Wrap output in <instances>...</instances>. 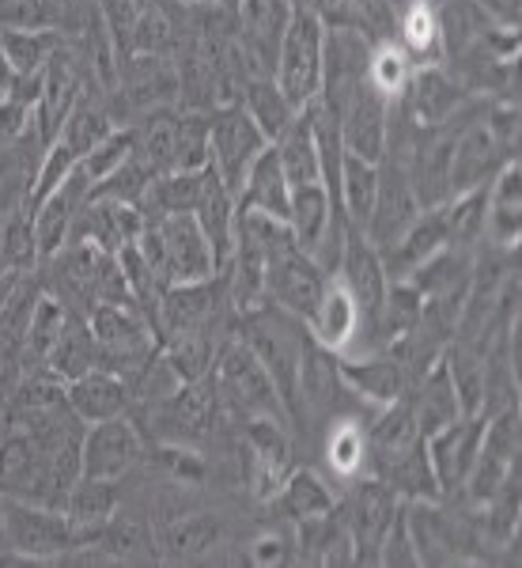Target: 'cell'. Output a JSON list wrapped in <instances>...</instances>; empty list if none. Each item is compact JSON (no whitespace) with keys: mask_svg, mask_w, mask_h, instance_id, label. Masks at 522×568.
<instances>
[{"mask_svg":"<svg viewBox=\"0 0 522 568\" xmlns=\"http://www.w3.org/2000/svg\"><path fill=\"white\" fill-rule=\"evenodd\" d=\"M323 50H326L323 16L310 4H296L277 50V69H273V80H277V88L288 95V103L296 110H304L318 99V88H323Z\"/></svg>","mask_w":522,"mask_h":568,"instance_id":"obj_1","label":"cell"},{"mask_svg":"<svg viewBox=\"0 0 522 568\" xmlns=\"http://www.w3.org/2000/svg\"><path fill=\"white\" fill-rule=\"evenodd\" d=\"M0 516H4V549L20 561H53L84 542V535L61 508L0 497Z\"/></svg>","mask_w":522,"mask_h":568,"instance_id":"obj_2","label":"cell"},{"mask_svg":"<svg viewBox=\"0 0 522 568\" xmlns=\"http://www.w3.org/2000/svg\"><path fill=\"white\" fill-rule=\"evenodd\" d=\"M326 284L329 277L318 270V262L291 240L288 224H280L269 243V262H265V300L307 323L323 300Z\"/></svg>","mask_w":522,"mask_h":568,"instance_id":"obj_3","label":"cell"},{"mask_svg":"<svg viewBox=\"0 0 522 568\" xmlns=\"http://www.w3.org/2000/svg\"><path fill=\"white\" fill-rule=\"evenodd\" d=\"M216 394L224 406H232L243 417H288L277 387H273L269 372L246 342H232L216 349Z\"/></svg>","mask_w":522,"mask_h":568,"instance_id":"obj_4","label":"cell"},{"mask_svg":"<svg viewBox=\"0 0 522 568\" xmlns=\"http://www.w3.org/2000/svg\"><path fill=\"white\" fill-rule=\"evenodd\" d=\"M269 149L265 133L254 125V118L235 103L213 110V152H208V168L227 182L232 194H239L246 171L258 155Z\"/></svg>","mask_w":522,"mask_h":568,"instance_id":"obj_5","label":"cell"},{"mask_svg":"<svg viewBox=\"0 0 522 568\" xmlns=\"http://www.w3.org/2000/svg\"><path fill=\"white\" fill-rule=\"evenodd\" d=\"M149 220V216H144ZM160 235L163 246V273L167 284H190V281H208L219 273L216 254L208 246L205 232L194 220V213H171V216H155L149 220Z\"/></svg>","mask_w":522,"mask_h":568,"instance_id":"obj_6","label":"cell"},{"mask_svg":"<svg viewBox=\"0 0 522 568\" xmlns=\"http://www.w3.org/2000/svg\"><path fill=\"white\" fill-rule=\"evenodd\" d=\"M368 58L371 39L360 34L356 27H326V50H323V88H318V103L329 114H341V106L352 99V91L368 80Z\"/></svg>","mask_w":522,"mask_h":568,"instance_id":"obj_7","label":"cell"},{"mask_svg":"<svg viewBox=\"0 0 522 568\" xmlns=\"http://www.w3.org/2000/svg\"><path fill=\"white\" fill-rule=\"evenodd\" d=\"M356 493L345 508V524L352 530V542H356V565H379V549L382 538L393 524V516L401 511L406 497L390 489L387 481L379 478H356Z\"/></svg>","mask_w":522,"mask_h":568,"instance_id":"obj_8","label":"cell"},{"mask_svg":"<svg viewBox=\"0 0 522 568\" xmlns=\"http://www.w3.org/2000/svg\"><path fill=\"white\" fill-rule=\"evenodd\" d=\"M481 433H484V414L458 417V420H451V425L436 428L432 436H424L428 466H432L439 497L462 493V485H465V478H470L473 463H478Z\"/></svg>","mask_w":522,"mask_h":568,"instance_id":"obj_9","label":"cell"},{"mask_svg":"<svg viewBox=\"0 0 522 568\" xmlns=\"http://www.w3.org/2000/svg\"><path fill=\"white\" fill-rule=\"evenodd\" d=\"M390 99L375 91L368 80L352 91V99L337 114V130H341V144L348 155L368 163H382L390 136Z\"/></svg>","mask_w":522,"mask_h":568,"instance_id":"obj_10","label":"cell"},{"mask_svg":"<svg viewBox=\"0 0 522 568\" xmlns=\"http://www.w3.org/2000/svg\"><path fill=\"white\" fill-rule=\"evenodd\" d=\"M337 281L348 288V296L356 300V311H360V323L368 334H375V323L382 315V304H387V270H382V258L379 251L364 240V232H348L345 240V254H341V265L334 273Z\"/></svg>","mask_w":522,"mask_h":568,"instance_id":"obj_11","label":"cell"},{"mask_svg":"<svg viewBox=\"0 0 522 568\" xmlns=\"http://www.w3.org/2000/svg\"><path fill=\"white\" fill-rule=\"evenodd\" d=\"M141 459H144V439L125 414L88 425V433H84V474L88 478L122 481Z\"/></svg>","mask_w":522,"mask_h":568,"instance_id":"obj_12","label":"cell"},{"mask_svg":"<svg viewBox=\"0 0 522 568\" xmlns=\"http://www.w3.org/2000/svg\"><path fill=\"white\" fill-rule=\"evenodd\" d=\"M420 213V201L409 186V175L393 155H382L379 163V194H375V209H371V220L364 227V240H368L375 251L398 240L409 224L417 220Z\"/></svg>","mask_w":522,"mask_h":568,"instance_id":"obj_13","label":"cell"},{"mask_svg":"<svg viewBox=\"0 0 522 568\" xmlns=\"http://www.w3.org/2000/svg\"><path fill=\"white\" fill-rule=\"evenodd\" d=\"M88 197H91V182L76 163V171H72L58 190H50L39 205H31V224H34V240H39L42 262L53 258V254L69 243L72 227H76V216L84 213Z\"/></svg>","mask_w":522,"mask_h":568,"instance_id":"obj_14","label":"cell"},{"mask_svg":"<svg viewBox=\"0 0 522 568\" xmlns=\"http://www.w3.org/2000/svg\"><path fill=\"white\" fill-rule=\"evenodd\" d=\"M393 103H401V114L409 122L428 130V125H443L447 118H454L458 110L470 103V95H465V88L458 84L451 72H443L439 65H420L413 69L406 91Z\"/></svg>","mask_w":522,"mask_h":568,"instance_id":"obj_15","label":"cell"},{"mask_svg":"<svg viewBox=\"0 0 522 568\" xmlns=\"http://www.w3.org/2000/svg\"><path fill=\"white\" fill-rule=\"evenodd\" d=\"M443 246H447L443 213H439V209H420L417 220L398 235V240L379 246V258H382V270H387V281H409L420 265L432 258V254L443 251Z\"/></svg>","mask_w":522,"mask_h":568,"instance_id":"obj_16","label":"cell"},{"mask_svg":"<svg viewBox=\"0 0 522 568\" xmlns=\"http://www.w3.org/2000/svg\"><path fill=\"white\" fill-rule=\"evenodd\" d=\"M345 379H341V356L323 349L310 337L304 349V364H299V414L310 417H337V406L345 398Z\"/></svg>","mask_w":522,"mask_h":568,"instance_id":"obj_17","label":"cell"},{"mask_svg":"<svg viewBox=\"0 0 522 568\" xmlns=\"http://www.w3.org/2000/svg\"><path fill=\"white\" fill-rule=\"evenodd\" d=\"M194 220L205 232L208 246L216 254V265L224 273L227 258H232V246H235V220H239V205H235V194L227 190V182L216 175L213 168H205L201 175V194L194 205Z\"/></svg>","mask_w":522,"mask_h":568,"instance_id":"obj_18","label":"cell"},{"mask_svg":"<svg viewBox=\"0 0 522 568\" xmlns=\"http://www.w3.org/2000/svg\"><path fill=\"white\" fill-rule=\"evenodd\" d=\"M216 315V277L167 284L155 304V326L160 334H186V329H208Z\"/></svg>","mask_w":522,"mask_h":568,"instance_id":"obj_19","label":"cell"},{"mask_svg":"<svg viewBox=\"0 0 522 568\" xmlns=\"http://www.w3.org/2000/svg\"><path fill=\"white\" fill-rule=\"evenodd\" d=\"M307 329L323 349L337 356H345L356 345V337H360V329H364L360 311H356V300L348 296V288L337 277H329L315 315L307 318Z\"/></svg>","mask_w":522,"mask_h":568,"instance_id":"obj_20","label":"cell"},{"mask_svg":"<svg viewBox=\"0 0 522 568\" xmlns=\"http://www.w3.org/2000/svg\"><path fill=\"white\" fill-rule=\"evenodd\" d=\"M406 368L409 364L401 361L398 353L387 349V353H375V356H341V379L345 387L360 398H368L371 406H390V402L401 398L406 390Z\"/></svg>","mask_w":522,"mask_h":568,"instance_id":"obj_21","label":"cell"},{"mask_svg":"<svg viewBox=\"0 0 522 568\" xmlns=\"http://www.w3.org/2000/svg\"><path fill=\"white\" fill-rule=\"evenodd\" d=\"M235 205H239V213H262V216H273V220H288L291 182H288V175H284L273 144L250 163L239 194H235Z\"/></svg>","mask_w":522,"mask_h":568,"instance_id":"obj_22","label":"cell"},{"mask_svg":"<svg viewBox=\"0 0 522 568\" xmlns=\"http://www.w3.org/2000/svg\"><path fill=\"white\" fill-rule=\"evenodd\" d=\"M65 402L84 425L122 417L130 409V383L106 368H91L80 379L65 383Z\"/></svg>","mask_w":522,"mask_h":568,"instance_id":"obj_23","label":"cell"},{"mask_svg":"<svg viewBox=\"0 0 522 568\" xmlns=\"http://www.w3.org/2000/svg\"><path fill=\"white\" fill-rule=\"evenodd\" d=\"M519 232H522V171L519 160H511L484 186V235L500 246H519Z\"/></svg>","mask_w":522,"mask_h":568,"instance_id":"obj_24","label":"cell"},{"mask_svg":"<svg viewBox=\"0 0 522 568\" xmlns=\"http://www.w3.org/2000/svg\"><path fill=\"white\" fill-rule=\"evenodd\" d=\"M439 361H443L447 375H451L462 417L484 414V406H489V353L470 342H454L439 353Z\"/></svg>","mask_w":522,"mask_h":568,"instance_id":"obj_25","label":"cell"},{"mask_svg":"<svg viewBox=\"0 0 522 568\" xmlns=\"http://www.w3.org/2000/svg\"><path fill=\"white\" fill-rule=\"evenodd\" d=\"M337 216H341V209L334 205V197H329V190L323 182H307V186L291 190V205H288V220H284V224H288L291 240L304 246L307 254H315Z\"/></svg>","mask_w":522,"mask_h":568,"instance_id":"obj_26","label":"cell"},{"mask_svg":"<svg viewBox=\"0 0 522 568\" xmlns=\"http://www.w3.org/2000/svg\"><path fill=\"white\" fill-rule=\"evenodd\" d=\"M273 149H277V160L291 182V190L307 186V182H323V155H318V136L307 106L291 118V125L273 141Z\"/></svg>","mask_w":522,"mask_h":568,"instance_id":"obj_27","label":"cell"},{"mask_svg":"<svg viewBox=\"0 0 522 568\" xmlns=\"http://www.w3.org/2000/svg\"><path fill=\"white\" fill-rule=\"evenodd\" d=\"M219 542H224V519L213 511H190L160 530V549L171 561H201Z\"/></svg>","mask_w":522,"mask_h":568,"instance_id":"obj_28","label":"cell"},{"mask_svg":"<svg viewBox=\"0 0 522 568\" xmlns=\"http://www.w3.org/2000/svg\"><path fill=\"white\" fill-rule=\"evenodd\" d=\"M122 508V489L114 478H80L72 485L69 500H65V516L72 519V527L84 538H95V530H103L114 511Z\"/></svg>","mask_w":522,"mask_h":568,"instance_id":"obj_29","label":"cell"},{"mask_svg":"<svg viewBox=\"0 0 522 568\" xmlns=\"http://www.w3.org/2000/svg\"><path fill=\"white\" fill-rule=\"evenodd\" d=\"M72 318H76L72 307H65L58 296H50V292L42 288L39 304H34V315H31V326H27V342L20 353V375L45 368V356H50V349L58 345V337L65 334V326Z\"/></svg>","mask_w":522,"mask_h":568,"instance_id":"obj_30","label":"cell"},{"mask_svg":"<svg viewBox=\"0 0 522 568\" xmlns=\"http://www.w3.org/2000/svg\"><path fill=\"white\" fill-rule=\"evenodd\" d=\"M0 50H4L8 65L16 77H39L61 50V31H45V27H0Z\"/></svg>","mask_w":522,"mask_h":568,"instance_id":"obj_31","label":"cell"},{"mask_svg":"<svg viewBox=\"0 0 522 568\" xmlns=\"http://www.w3.org/2000/svg\"><path fill=\"white\" fill-rule=\"evenodd\" d=\"M409 406H413V414H417L420 436H432L436 428H443V425H451V420L462 417L458 398H454V387H451V375H447L439 356L432 361V368L420 375L417 394L409 398Z\"/></svg>","mask_w":522,"mask_h":568,"instance_id":"obj_32","label":"cell"},{"mask_svg":"<svg viewBox=\"0 0 522 568\" xmlns=\"http://www.w3.org/2000/svg\"><path fill=\"white\" fill-rule=\"evenodd\" d=\"M375 194H379V163L356 160V155L345 152L341 179H337V209L348 220V227H356V232L368 227Z\"/></svg>","mask_w":522,"mask_h":568,"instance_id":"obj_33","label":"cell"},{"mask_svg":"<svg viewBox=\"0 0 522 568\" xmlns=\"http://www.w3.org/2000/svg\"><path fill=\"white\" fill-rule=\"evenodd\" d=\"M398 45L409 53L413 65H436V58L443 53V34H439V12L432 0H409L398 12Z\"/></svg>","mask_w":522,"mask_h":568,"instance_id":"obj_34","label":"cell"},{"mask_svg":"<svg viewBox=\"0 0 522 568\" xmlns=\"http://www.w3.org/2000/svg\"><path fill=\"white\" fill-rule=\"evenodd\" d=\"M91 368H99V342H95V334H91L88 318L76 315L65 326V334L58 337L50 356H45V372L61 383H72Z\"/></svg>","mask_w":522,"mask_h":568,"instance_id":"obj_35","label":"cell"},{"mask_svg":"<svg viewBox=\"0 0 522 568\" xmlns=\"http://www.w3.org/2000/svg\"><path fill=\"white\" fill-rule=\"evenodd\" d=\"M277 508L291 524H304V519H315V516H326L334 511V489L326 485V478H318L315 470H288V478L280 481V489L273 493Z\"/></svg>","mask_w":522,"mask_h":568,"instance_id":"obj_36","label":"cell"},{"mask_svg":"<svg viewBox=\"0 0 522 568\" xmlns=\"http://www.w3.org/2000/svg\"><path fill=\"white\" fill-rule=\"evenodd\" d=\"M239 106L254 118V125L265 133V141H269V144L277 141V136L291 125V118L299 114V110L288 103V95L277 88V80H273V77H250V80H246Z\"/></svg>","mask_w":522,"mask_h":568,"instance_id":"obj_37","label":"cell"},{"mask_svg":"<svg viewBox=\"0 0 522 568\" xmlns=\"http://www.w3.org/2000/svg\"><path fill=\"white\" fill-rule=\"evenodd\" d=\"M174 130H178V114L171 110H149L141 125H133V155L152 171V175H167L174 171Z\"/></svg>","mask_w":522,"mask_h":568,"instance_id":"obj_38","label":"cell"},{"mask_svg":"<svg viewBox=\"0 0 522 568\" xmlns=\"http://www.w3.org/2000/svg\"><path fill=\"white\" fill-rule=\"evenodd\" d=\"M201 175L205 171H167V175H155L141 197V213L149 220L171 213H194L201 194Z\"/></svg>","mask_w":522,"mask_h":568,"instance_id":"obj_39","label":"cell"},{"mask_svg":"<svg viewBox=\"0 0 522 568\" xmlns=\"http://www.w3.org/2000/svg\"><path fill=\"white\" fill-rule=\"evenodd\" d=\"M326 466H329V474L341 481H356L368 470V433H364L356 420H348V417L329 420Z\"/></svg>","mask_w":522,"mask_h":568,"instance_id":"obj_40","label":"cell"},{"mask_svg":"<svg viewBox=\"0 0 522 568\" xmlns=\"http://www.w3.org/2000/svg\"><path fill=\"white\" fill-rule=\"evenodd\" d=\"M163 361L171 364V372L182 383L205 379L208 368L216 364V342L208 329H186V334H171L163 345Z\"/></svg>","mask_w":522,"mask_h":568,"instance_id":"obj_41","label":"cell"},{"mask_svg":"<svg viewBox=\"0 0 522 568\" xmlns=\"http://www.w3.org/2000/svg\"><path fill=\"white\" fill-rule=\"evenodd\" d=\"M114 133V122H110V114L103 106L95 103V99H88L84 91L76 95V103L65 114V122H61V133L58 141H65L72 152L84 160V155L95 149V144H103L106 136Z\"/></svg>","mask_w":522,"mask_h":568,"instance_id":"obj_42","label":"cell"},{"mask_svg":"<svg viewBox=\"0 0 522 568\" xmlns=\"http://www.w3.org/2000/svg\"><path fill=\"white\" fill-rule=\"evenodd\" d=\"M213 152V114L182 110L174 130V171H205Z\"/></svg>","mask_w":522,"mask_h":568,"instance_id":"obj_43","label":"cell"},{"mask_svg":"<svg viewBox=\"0 0 522 568\" xmlns=\"http://www.w3.org/2000/svg\"><path fill=\"white\" fill-rule=\"evenodd\" d=\"M42 262L39 240H34V224L27 209H16L0 220V265L12 273H34V265Z\"/></svg>","mask_w":522,"mask_h":568,"instance_id":"obj_44","label":"cell"},{"mask_svg":"<svg viewBox=\"0 0 522 568\" xmlns=\"http://www.w3.org/2000/svg\"><path fill=\"white\" fill-rule=\"evenodd\" d=\"M409 77H413V61H409V53L401 50L398 42H379L371 45V58H368V84L375 91H382V95L398 99L401 91H406Z\"/></svg>","mask_w":522,"mask_h":568,"instance_id":"obj_45","label":"cell"},{"mask_svg":"<svg viewBox=\"0 0 522 568\" xmlns=\"http://www.w3.org/2000/svg\"><path fill=\"white\" fill-rule=\"evenodd\" d=\"M130 155H133V130H114L103 144H95V149H91L84 160H80V171H84L88 182H91V190H95L99 182L114 175V171L122 168Z\"/></svg>","mask_w":522,"mask_h":568,"instance_id":"obj_46","label":"cell"},{"mask_svg":"<svg viewBox=\"0 0 522 568\" xmlns=\"http://www.w3.org/2000/svg\"><path fill=\"white\" fill-rule=\"evenodd\" d=\"M379 565H420L417 561V546H413V535H409V519H406V504L401 511L393 516V524L382 538V549H379Z\"/></svg>","mask_w":522,"mask_h":568,"instance_id":"obj_47","label":"cell"},{"mask_svg":"<svg viewBox=\"0 0 522 568\" xmlns=\"http://www.w3.org/2000/svg\"><path fill=\"white\" fill-rule=\"evenodd\" d=\"M250 561L269 568V565H291L296 561V538L280 535V530H265L250 542Z\"/></svg>","mask_w":522,"mask_h":568,"instance_id":"obj_48","label":"cell"},{"mask_svg":"<svg viewBox=\"0 0 522 568\" xmlns=\"http://www.w3.org/2000/svg\"><path fill=\"white\" fill-rule=\"evenodd\" d=\"M27 182L23 179H0V220L16 209H27Z\"/></svg>","mask_w":522,"mask_h":568,"instance_id":"obj_49","label":"cell"},{"mask_svg":"<svg viewBox=\"0 0 522 568\" xmlns=\"http://www.w3.org/2000/svg\"><path fill=\"white\" fill-rule=\"evenodd\" d=\"M12 84H16V72H12V65H8V58H4V50H0V99L12 91Z\"/></svg>","mask_w":522,"mask_h":568,"instance_id":"obj_50","label":"cell"},{"mask_svg":"<svg viewBox=\"0 0 522 568\" xmlns=\"http://www.w3.org/2000/svg\"><path fill=\"white\" fill-rule=\"evenodd\" d=\"M16 277H20V273H8V270H4V273H0V300H4V292H8V284H12Z\"/></svg>","mask_w":522,"mask_h":568,"instance_id":"obj_51","label":"cell"},{"mask_svg":"<svg viewBox=\"0 0 522 568\" xmlns=\"http://www.w3.org/2000/svg\"><path fill=\"white\" fill-rule=\"evenodd\" d=\"M213 4L227 8V12H239V0H213Z\"/></svg>","mask_w":522,"mask_h":568,"instance_id":"obj_52","label":"cell"},{"mask_svg":"<svg viewBox=\"0 0 522 568\" xmlns=\"http://www.w3.org/2000/svg\"><path fill=\"white\" fill-rule=\"evenodd\" d=\"M0 549H4V516H0Z\"/></svg>","mask_w":522,"mask_h":568,"instance_id":"obj_53","label":"cell"},{"mask_svg":"<svg viewBox=\"0 0 522 568\" xmlns=\"http://www.w3.org/2000/svg\"><path fill=\"white\" fill-rule=\"evenodd\" d=\"M178 4H201V0H178Z\"/></svg>","mask_w":522,"mask_h":568,"instance_id":"obj_54","label":"cell"}]
</instances>
